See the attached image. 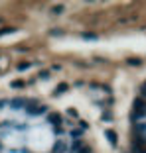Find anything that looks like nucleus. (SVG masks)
<instances>
[{"mask_svg": "<svg viewBox=\"0 0 146 153\" xmlns=\"http://www.w3.org/2000/svg\"><path fill=\"white\" fill-rule=\"evenodd\" d=\"M105 135H107V140H109V143H111V145H117V134H114L113 130H107V131H105Z\"/></svg>", "mask_w": 146, "mask_h": 153, "instance_id": "f03ea898", "label": "nucleus"}, {"mask_svg": "<svg viewBox=\"0 0 146 153\" xmlns=\"http://www.w3.org/2000/svg\"><path fill=\"white\" fill-rule=\"evenodd\" d=\"M142 94H144V96H146V85H144V86H142Z\"/></svg>", "mask_w": 146, "mask_h": 153, "instance_id": "9d476101", "label": "nucleus"}, {"mask_svg": "<svg viewBox=\"0 0 146 153\" xmlns=\"http://www.w3.org/2000/svg\"><path fill=\"white\" fill-rule=\"evenodd\" d=\"M128 63L130 65H140V61H138V59H128Z\"/></svg>", "mask_w": 146, "mask_h": 153, "instance_id": "1a4fd4ad", "label": "nucleus"}, {"mask_svg": "<svg viewBox=\"0 0 146 153\" xmlns=\"http://www.w3.org/2000/svg\"><path fill=\"white\" fill-rule=\"evenodd\" d=\"M14 27H0V36H6V33H12Z\"/></svg>", "mask_w": 146, "mask_h": 153, "instance_id": "39448f33", "label": "nucleus"}, {"mask_svg": "<svg viewBox=\"0 0 146 153\" xmlns=\"http://www.w3.org/2000/svg\"><path fill=\"white\" fill-rule=\"evenodd\" d=\"M144 112H146V104L142 102L140 98H136L134 100V114L138 116V114H144Z\"/></svg>", "mask_w": 146, "mask_h": 153, "instance_id": "f257e3e1", "label": "nucleus"}, {"mask_svg": "<svg viewBox=\"0 0 146 153\" xmlns=\"http://www.w3.org/2000/svg\"><path fill=\"white\" fill-rule=\"evenodd\" d=\"M63 12V6H53V14H61Z\"/></svg>", "mask_w": 146, "mask_h": 153, "instance_id": "0eeeda50", "label": "nucleus"}, {"mask_svg": "<svg viewBox=\"0 0 146 153\" xmlns=\"http://www.w3.org/2000/svg\"><path fill=\"white\" fill-rule=\"evenodd\" d=\"M28 112L30 114H41V112H46V108H44V106H30V108H28Z\"/></svg>", "mask_w": 146, "mask_h": 153, "instance_id": "7ed1b4c3", "label": "nucleus"}, {"mask_svg": "<svg viewBox=\"0 0 146 153\" xmlns=\"http://www.w3.org/2000/svg\"><path fill=\"white\" fill-rule=\"evenodd\" d=\"M65 90H67V85H59L57 90H55V94H61V92H65Z\"/></svg>", "mask_w": 146, "mask_h": 153, "instance_id": "423d86ee", "label": "nucleus"}, {"mask_svg": "<svg viewBox=\"0 0 146 153\" xmlns=\"http://www.w3.org/2000/svg\"><path fill=\"white\" fill-rule=\"evenodd\" d=\"M47 120H50L51 124H59V122H61V116H59V114H50V116H47Z\"/></svg>", "mask_w": 146, "mask_h": 153, "instance_id": "20e7f679", "label": "nucleus"}, {"mask_svg": "<svg viewBox=\"0 0 146 153\" xmlns=\"http://www.w3.org/2000/svg\"><path fill=\"white\" fill-rule=\"evenodd\" d=\"M12 86H14V88H20V86H24V82H22V81H14Z\"/></svg>", "mask_w": 146, "mask_h": 153, "instance_id": "6e6552de", "label": "nucleus"}]
</instances>
